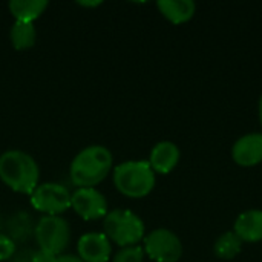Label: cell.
Returning a JSON list of instances; mask_svg holds the SVG:
<instances>
[{
	"instance_id": "1",
	"label": "cell",
	"mask_w": 262,
	"mask_h": 262,
	"mask_svg": "<svg viewBox=\"0 0 262 262\" xmlns=\"http://www.w3.org/2000/svg\"><path fill=\"white\" fill-rule=\"evenodd\" d=\"M114 164L112 152L106 146L94 144L80 150L69 167V177L72 184L78 189L95 187L111 173Z\"/></svg>"
},
{
	"instance_id": "2",
	"label": "cell",
	"mask_w": 262,
	"mask_h": 262,
	"mask_svg": "<svg viewBox=\"0 0 262 262\" xmlns=\"http://www.w3.org/2000/svg\"><path fill=\"white\" fill-rule=\"evenodd\" d=\"M0 180L11 190L31 195L38 186L40 169L37 161L23 150H6L0 155Z\"/></svg>"
},
{
	"instance_id": "3",
	"label": "cell",
	"mask_w": 262,
	"mask_h": 262,
	"mask_svg": "<svg viewBox=\"0 0 262 262\" xmlns=\"http://www.w3.org/2000/svg\"><path fill=\"white\" fill-rule=\"evenodd\" d=\"M114 184L127 198H144L155 187V172L147 161H124L114 169Z\"/></svg>"
},
{
	"instance_id": "4",
	"label": "cell",
	"mask_w": 262,
	"mask_h": 262,
	"mask_svg": "<svg viewBox=\"0 0 262 262\" xmlns=\"http://www.w3.org/2000/svg\"><path fill=\"white\" fill-rule=\"evenodd\" d=\"M103 230L111 243L123 247L138 246L140 241L146 236V227L143 220L127 210V209H114L103 218Z\"/></svg>"
},
{
	"instance_id": "5",
	"label": "cell",
	"mask_w": 262,
	"mask_h": 262,
	"mask_svg": "<svg viewBox=\"0 0 262 262\" xmlns=\"http://www.w3.org/2000/svg\"><path fill=\"white\" fill-rule=\"evenodd\" d=\"M34 238L38 244V250L58 256L63 255L71 243V226L61 216L45 215L35 223Z\"/></svg>"
},
{
	"instance_id": "6",
	"label": "cell",
	"mask_w": 262,
	"mask_h": 262,
	"mask_svg": "<svg viewBox=\"0 0 262 262\" xmlns=\"http://www.w3.org/2000/svg\"><path fill=\"white\" fill-rule=\"evenodd\" d=\"M31 204L37 212L49 216H60L68 209H71L72 193L58 183H43L35 187L29 195Z\"/></svg>"
},
{
	"instance_id": "7",
	"label": "cell",
	"mask_w": 262,
	"mask_h": 262,
	"mask_svg": "<svg viewBox=\"0 0 262 262\" xmlns=\"http://www.w3.org/2000/svg\"><path fill=\"white\" fill-rule=\"evenodd\" d=\"M144 253L155 262H178L183 256L181 239L169 229H155L143 239Z\"/></svg>"
},
{
	"instance_id": "8",
	"label": "cell",
	"mask_w": 262,
	"mask_h": 262,
	"mask_svg": "<svg viewBox=\"0 0 262 262\" xmlns=\"http://www.w3.org/2000/svg\"><path fill=\"white\" fill-rule=\"evenodd\" d=\"M71 209L84 221L101 220L109 213L106 196L95 187L77 189L71 198Z\"/></svg>"
},
{
	"instance_id": "9",
	"label": "cell",
	"mask_w": 262,
	"mask_h": 262,
	"mask_svg": "<svg viewBox=\"0 0 262 262\" xmlns=\"http://www.w3.org/2000/svg\"><path fill=\"white\" fill-rule=\"evenodd\" d=\"M77 255L83 262H109L112 246L109 238L100 232H89L80 236Z\"/></svg>"
},
{
	"instance_id": "10",
	"label": "cell",
	"mask_w": 262,
	"mask_h": 262,
	"mask_svg": "<svg viewBox=\"0 0 262 262\" xmlns=\"http://www.w3.org/2000/svg\"><path fill=\"white\" fill-rule=\"evenodd\" d=\"M232 158L241 167H253L262 163V134H247L236 140Z\"/></svg>"
},
{
	"instance_id": "11",
	"label": "cell",
	"mask_w": 262,
	"mask_h": 262,
	"mask_svg": "<svg viewBox=\"0 0 262 262\" xmlns=\"http://www.w3.org/2000/svg\"><path fill=\"white\" fill-rule=\"evenodd\" d=\"M180 157H181V152L175 143L160 141L152 147L147 163L155 173L167 175L178 166Z\"/></svg>"
},
{
	"instance_id": "12",
	"label": "cell",
	"mask_w": 262,
	"mask_h": 262,
	"mask_svg": "<svg viewBox=\"0 0 262 262\" xmlns=\"http://www.w3.org/2000/svg\"><path fill=\"white\" fill-rule=\"evenodd\" d=\"M233 232L243 243L262 241V210L250 209L243 212L233 224Z\"/></svg>"
},
{
	"instance_id": "13",
	"label": "cell",
	"mask_w": 262,
	"mask_h": 262,
	"mask_svg": "<svg viewBox=\"0 0 262 262\" xmlns=\"http://www.w3.org/2000/svg\"><path fill=\"white\" fill-rule=\"evenodd\" d=\"M34 220L28 212L18 210L12 213L5 223V235L9 236L15 244L28 243L34 236Z\"/></svg>"
},
{
	"instance_id": "14",
	"label": "cell",
	"mask_w": 262,
	"mask_h": 262,
	"mask_svg": "<svg viewBox=\"0 0 262 262\" xmlns=\"http://www.w3.org/2000/svg\"><path fill=\"white\" fill-rule=\"evenodd\" d=\"M157 6L163 17L173 25H183L196 12V5L192 0H160Z\"/></svg>"
},
{
	"instance_id": "15",
	"label": "cell",
	"mask_w": 262,
	"mask_h": 262,
	"mask_svg": "<svg viewBox=\"0 0 262 262\" xmlns=\"http://www.w3.org/2000/svg\"><path fill=\"white\" fill-rule=\"evenodd\" d=\"M11 15H14L15 21H28L34 23L45 9L48 8L46 0H11L8 3Z\"/></svg>"
},
{
	"instance_id": "16",
	"label": "cell",
	"mask_w": 262,
	"mask_h": 262,
	"mask_svg": "<svg viewBox=\"0 0 262 262\" xmlns=\"http://www.w3.org/2000/svg\"><path fill=\"white\" fill-rule=\"evenodd\" d=\"M9 38L17 51H26L32 48L37 41V29L34 23L15 21L9 31Z\"/></svg>"
},
{
	"instance_id": "17",
	"label": "cell",
	"mask_w": 262,
	"mask_h": 262,
	"mask_svg": "<svg viewBox=\"0 0 262 262\" xmlns=\"http://www.w3.org/2000/svg\"><path fill=\"white\" fill-rule=\"evenodd\" d=\"M241 250H243V241L236 236L233 230L223 233L213 246L215 255L224 261H230L236 258L241 253Z\"/></svg>"
},
{
	"instance_id": "18",
	"label": "cell",
	"mask_w": 262,
	"mask_h": 262,
	"mask_svg": "<svg viewBox=\"0 0 262 262\" xmlns=\"http://www.w3.org/2000/svg\"><path fill=\"white\" fill-rule=\"evenodd\" d=\"M144 250L140 246H129L118 250V253L112 258V262H143L144 261Z\"/></svg>"
},
{
	"instance_id": "19",
	"label": "cell",
	"mask_w": 262,
	"mask_h": 262,
	"mask_svg": "<svg viewBox=\"0 0 262 262\" xmlns=\"http://www.w3.org/2000/svg\"><path fill=\"white\" fill-rule=\"evenodd\" d=\"M15 252H17V244L5 233H0V262L9 261Z\"/></svg>"
},
{
	"instance_id": "20",
	"label": "cell",
	"mask_w": 262,
	"mask_h": 262,
	"mask_svg": "<svg viewBox=\"0 0 262 262\" xmlns=\"http://www.w3.org/2000/svg\"><path fill=\"white\" fill-rule=\"evenodd\" d=\"M34 255L35 250L31 249H17L14 256L8 262H34Z\"/></svg>"
},
{
	"instance_id": "21",
	"label": "cell",
	"mask_w": 262,
	"mask_h": 262,
	"mask_svg": "<svg viewBox=\"0 0 262 262\" xmlns=\"http://www.w3.org/2000/svg\"><path fill=\"white\" fill-rule=\"evenodd\" d=\"M55 259H57L55 255L45 252V250H38L34 255V262H55Z\"/></svg>"
},
{
	"instance_id": "22",
	"label": "cell",
	"mask_w": 262,
	"mask_h": 262,
	"mask_svg": "<svg viewBox=\"0 0 262 262\" xmlns=\"http://www.w3.org/2000/svg\"><path fill=\"white\" fill-rule=\"evenodd\" d=\"M55 262H83L78 255H71V253H63V255H58Z\"/></svg>"
},
{
	"instance_id": "23",
	"label": "cell",
	"mask_w": 262,
	"mask_h": 262,
	"mask_svg": "<svg viewBox=\"0 0 262 262\" xmlns=\"http://www.w3.org/2000/svg\"><path fill=\"white\" fill-rule=\"evenodd\" d=\"M78 5L80 6H84V8H94V6H100L101 5V2H78Z\"/></svg>"
},
{
	"instance_id": "24",
	"label": "cell",
	"mask_w": 262,
	"mask_h": 262,
	"mask_svg": "<svg viewBox=\"0 0 262 262\" xmlns=\"http://www.w3.org/2000/svg\"><path fill=\"white\" fill-rule=\"evenodd\" d=\"M258 115H259V121H261V127H262V95L259 98V103H258Z\"/></svg>"
},
{
	"instance_id": "25",
	"label": "cell",
	"mask_w": 262,
	"mask_h": 262,
	"mask_svg": "<svg viewBox=\"0 0 262 262\" xmlns=\"http://www.w3.org/2000/svg\"><path fill=\"white\" fill-rule=\"evenodd\" d=\"M2 226H3V220H2V215H0V229H2Z\"/></svg>"
}]
</instances>
